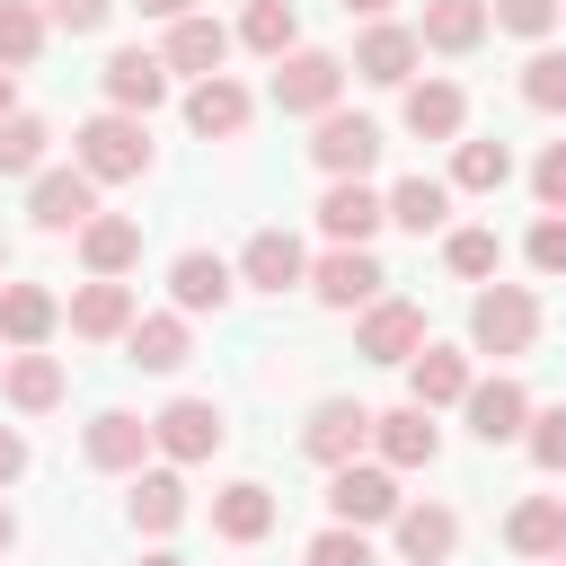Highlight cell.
I'll return each mask as SVG.
<instances>
[{
    "label": "cell",
    "mask_w": 566,
    "mask_h": 566,
    "mask_svg": "<svg viewBox=\"0 0 566 566\" xmlns=\"http://www.w3.org/2000/svg\"><path fill=\"white\" fill-rule=\"evenodd\" d=\"M71 159L97 177V186H133V177H150V124L142 115H88L80 133H71Z\"/></svg>",
    "instance_id": "obj_1"
},
{
    "label": "cell",
    "mask_w": 566,
    "mask_h": 566,
    "mask_svg": "<svg viewBox=\"0 0 566 566\" xmlns=\"http://www.w3.org/2000/svg\"><path fill=\"white\" fill-rule=\"evenodd\" d=\"M469 345L478 354H531L539 345V292L531 283H486L478 301H469Z\"/></svg>",
    "instance_id": "obj_2"
},
{
    "label": "cell",
    "mask_w": 566,
    "mask_h": 566,
    "mask_svg": "<svg viewBox=\"0 0 566 566\" xmlns=\"http://www.w3.org/2000/svg\"><path fill=\"white\" fill-rule=\"evenodd\" d=\"M27 221L44 230V239H80L88 221H97V177L71 159V168H44V177H27Z\"/></svg>",
    "instance_id": "obj_3"
},
{
    "label": "cell",
    "mask_w": 566,
    "mask_h": 566,
    "mask_svg": "<svg viewBox=\"0 0 566 566\" xmlns=\"http://www.w3.org/2000/svg\"><path fill=\"white\" fill-rule=\"evenodd\" d=\"M345 71H354V62H336V53L301 44V53H283V62H274V106L318 124V115H336V97H345Z\"/></svg>",
    "instance_id": "obj_4"
},
{
    "label": "cell",
    "mask_w": 566,
    "mask_h": 566,
    "mask_svg": "<svg viewBox=\"0 0 566 566\" xmlns=\"http://www.w3.org/2000/svg\"><path fill=\"white\" fill-rule=\"evenodd\" d=\"M150 442H159L168 469H195V460H212V451L230 442V416H221L212 398H168V407L150 416Z\"/></svg>",
    "instance_id": "obj_5"
},
{
    "label": "cell",
    "mask_w": 566,
    "mask_h": 566,
    "mask_svg": "<svg viewBox=\"0 0 566 566\" xmlns=\"http://www.w3.org/2000/svg\"><path fill=\"white\" fill-rule=\"evenodd\" d=\"M398 469H380V460H345V469H327V513L345 522V531H371V522H398Z\"/></svg>",
    "instance_id": "obj_6"
},
{
    "label": "cell",
    "mask_w": 566,
    "mask_h": 566,
    "mask_svg": "<svg viewBox=\"0 0 566 566\" xmlns=\"http://www.w3.org/2000/svg\"><path fill=\"white\" fill-rule=\"evenodd\" d=\"M150 451H159V442H150V416H133V407H97L88 433H80V460L106 469V478H142Z\"/></svg>",
    "instance_id": "obj_7"
},
{
    "label": "cell",
    "mask_w": 566,
    "mask_h": 566,
    "mask_svg": "<svg viewBox=\"0 0 566 566\" xmlns=\"http://www.w3.org/2000/svg\"><path fill=\"white\" fill-rule=\"evenodd\" d=\"M424 345H433V336H424V310H416V301H389V292H380V301L363 310V327H354V354H363V363H398V371H407Z\"/></svg>",
    "instance_id": "obj_8"
},
{
    "label": "cell",
    "mask_w": 566,
    "mask_h": 566,
    "mask_svg": "<svg viewBox=\"0 0 566 566\" xmlns=\"http://www.w3.org/2000/svg\"><path fill=\"white\" fill-rule=\"evenodd\" d=\"M310 159H318V177L336 186V177H371V159H380V124L371 115H318V133H310Z\"/></svg>",
    "instance_id": "obj_9"
},
{
    "label": "cell",
    "mask_w": 566,
    "mask_h": 566,
    "mask_svg": "<svg viewBox=\"0 0 566 566\" xmlns=\"http://www.w3.org/2000/svg\"><path fill=\"white\" fill-rule=\"evenodd\" d=\"M380 256L371 248H327V256H310V292H318V310H371L380 301Z\"/></svg>",
    "instance_id": "obj_10"
},
{
    "label": "cell",
    "mask_w": 566,
    "mask_h": 566,
    "mask_svg": "<svg viewBox=\"0 0 566 566\" xmlns=\"http://www.w3.org/2000/svg\"><path fill=\"white\" fill-rule=\"evenodd\" d=\"M460 416H469V433H478L486 451H495V442H522V433H531V389H522L513 371H495V380H469Z\"/></svg>",
    "instance_id": "obj_11"
},
{
    "label": "cell",
    "mask_w": 566,
    "mask_h": 566,
    "mask_svg": "<svg viewBox=\"0 0 566 566\" xmlns=\"http://www.w3.org/2000/svg\"><path fill=\"white\" fill-rule=\"evenodd\" d=\"M363 442H371V407H363V398H318V407H310V424H301V451H310L318 469L363 460Z\"/></svg>",
    "instance_id": "obj_12"
},
{
    "label": "cell",
    "mask_w": 566,
    "mask_h": 566,
    "mask_svg": "<svg viewBox=\"0 0 566 566\" xmlns=\"http://www.w3.org/2000/svg\"><path fill=\"white\" fill-rule=\"evenodd\" d=\"M416 62H424V35L398 27V18H380V27L354 35V80H371V88H407Z\"/></svg>",
    "instance_id": "obj_13"
},
{
    "label": "cell",
    "mask_w": 566,
    "mask_h": 566,
    "mask_svg": "<svg viewBox=\"0 0 566 566\" xmlns=\"http://www.w3.org/2000/svg\"><path fill=\"white\" fill-rule=\"evenodd\" d=\"M97 80H106V106H115V115H142V124H150V106L168 97V80H177V71H168L159 53H142V44H124V53H106V71H97Z\"/></svg>",
    "instance_id": "obj_14"
},
{
    "label": "cell",
    "mask_w": 566,
    "mask_h": 566,
    "mask_svg": "<svg viewBox=\"0 0 566 566\" xmlns=\"http://www.w3.org/2000/svg\"><path fill=\"white\" fill-rule=\"evenodd\" d=\"M380 221H389V195H371L363 177H336V186L318 195V230H327V248H371Z\"/></svg>",
    "instance_id": "obj_15"
},
{
    "label": "cell",
    "mask_w": 566,
    "mask_h": 566,
    "mask_svg": "<svg viewBox=\"0 0 566 566\" xmlns=\"http://www.w3.org/2000/svg\"><path fill=\"white\" fill-rule=\"evenodd\" d=\"M230 292H239V265H230V256H212V248H186V256L168 265V301H177L186 318H203V310L221 318V310H230Z\"/></svg>",
    "instance_id": "obj_16"
},
{
    "label": "cell",
    "mask_w": 566,
    "mask_h": 566,
    "mask_svg": "<svg viewBox=\"0 0 566 566\" xmlns=\"http://www.w3.org/2000/svg\"><path fill=\"white\" fill-rule=\"evenodd\" d=\"M248 115H256V97H248L230 71L186 88V133H195V142H239V133H248Z\"/></svg>",
    "instance_id": "obj_17"
},
{
    "label": "cell",
    "mask_w": 566,
    "mask_h": 566,
    "mask_svg": "<svg viewBox=\"0 0 566 566\" xmlns=\"http://www.w3.org/2000/svg\"><path fill=\"white\" fill-rule=\"evenodd\" d=\"M398 124H407L416 142H460V124H469V88H460V80H407Z\"/></svg>",
    "instance_id": "obj_18"
},
{
    "label": "cell",
    "mask_w": 566,
    "mask_h": 566,
    "mask_svg": "<svg viewBox=\"0 0 566 566\" xmlns=\"http://www.w3.org/2000/svg\"><path fill=\"white\" fill-rule=\"evenodd\" d=\"M239 283H248V292H274V301H283L292 283H310V248H301L292 230H256V239L239 248Z\"/></svg>",
    "instance_id": "obj_19"
},
{
    "label": "cell",
    "mask_w": 566,
    "mask_h": 566,
    "mask_svg": "<svg viewBox=\"0 0 566 566\" xmlns=\"http://www.w3.org/2000/svg\"><path fill=\"white\" fill-rule=\"evenodd\" d=\"M71 336H88V345H106V336H133V318H142V301H133V283H106V274H88L80 292H71Z\"/></svg>",
    "instance_id": "obj_20"
},
{
    "label": "cell",
    "mask_w": 566,
    "mask_h": 566,
    "mask_svg": "<svg viewBox=\"0 0 566 566\" xmlns=\"http://www.w3.org/2000/svg\"><path fill=\"white\" fill-rule=\"evenodd\" d=\"M371 451H380V469H433V451H442V424L407 398V407H389V416H371Z\"/></svg>",
    "instance_id": "obj_21"
},
{
    "label": "cell",
    "mask_w": 566,
    "mask_h": 566,
    "mask_svg": "<svg viewBox=\"0 0 566 566\" xmlns=\"http://www.w3.org/2000/svg\"><path fill=\"white\" fill-rule=\"evenodd\" d=\"M53 327H62V301L44 283H0V345L9 354H44Z\"/></svg>",
    "instance_id": "obj_22"
},
{
    "label": "cell",
    "mask_w": 566,
    "mask_h": 566,
    "mask_svg": "<svg viewBox=\"0 0 566 566\" xmlns=\"http://www.w3.org/2000/svg\"><path fill=\"white\" fill-rule=\"evenodd\" d=\"M389 539H398L407 566H451V548H460V513H451V504H398Z\"/></svg>",
    "instance_id": "obj_23"
},
{
    "label": "cell",
    "mask_w": 566,
    "mask_h": 566,
    "mask_svg": "<svg viewBox=\"0 0 566 566\" xmlns=\"http://www.w3.org/2000/svg\"><path fill=\"white\" fill-rule=\"evenodd\" d=\"M159 62H168V71H186V80H221V62H230V27L195 9V18H177V27H168Z\"/></svg>",
    "instance_id": "obj_24"
},
{
    "label": "cell",
    "mask_w": 566,
    "mask_h": 566,
    "mask_svg": "<svg viewBox=\"0 0 566 566\" xmlns=\"http://www.w3.org/2000/svg\"><path fill=\"white\" fill-rule=\"evenodd\" d=\"M504 548L513 557H566V495H522L513 513H504Z\"/></svg>",
    "instance_id": "obj_25"
},
{
    "label": "cell",
    "mask_w": 566,
    "mask_h": 566,
    "mask_svg": "<svg viewBox=\"0 0 566 566\" xmlns=\"http://www.w3.org/2000/svg\"><path fill=\"white\" fill-rule=\"evenodd\" d=\"M486 27H495V9L486 0H424V18H416V35H424V53H478L486 44Z\"/></svg>",
    "instance_id": "obj_26"
},
{
    "label": "cell",
    "mask_w": 566,
    "mask_h": 566,
    "mask_svg": "<svg viewBox=\"0 0 566 566\" xmlns=\"http://www.w3.org/2000/svg\"><path fill=\"white\" fill-rule=\"evenodd\" d=\"M80 265L106 274V283H124V274L142 265V221H133V212H97V221L80 230Z\"/></svg>",
    "instance_id": "obj_27"
},
{
    "label": "cell",
    "mask_w": 566,
    "mask_h": 566,
    "mask_svg": "<svg viewBox=\"0 0 566 566\" xmlns=\"http://www.w3.org/2000/svg\"><path fill=\"white\" fill-rule=\"evenodd\" d=\"M469 380H478V371H469V354H460V345H424V354L407 363V398H416L424 416H433V407H460V398H469Z\"/></svg>",
    "instance_id": "obj_28"
},
{
    "label": "cell",
    "mask_w": 566,
    "mask_h": 566,
    "mask_svg": "<svg viewBox=\"0 0 566 566\" xmlns=\"http://www.w3.org/2000/svg\"><path fill=\"white\" fill-rule=\"evenodd\" d=\"M212 531H221L230 548H256V539L274 531V486H256V478H230V486L212 495Z\"/></svg>",
    "instance_id": "obj_29"
},
{
    "label": "cell",
    "mask_w": 566,
    "mask_h": 566,
    "mask_svg": "<svg viewBox=\"0 0 566 566\" xmlns=\"http://www.w3.org/2000/svg\"><path fill=\"white\" fill-rule=\"evenodd\" d=\"M186 354H195L186 310H150V318H133V336H124V363H133V371H177Z\"/></svg>",
    "instance_id": "obj_30"
},
{
    "label": "cell",
    "mask_w": 566,
    "mask_h": 566,
    "mask_svg": "<svg viewBox=\"0 0 566 566\" xmlns=\"http://www.w3.org/2000/svg\"><path fill=\"white\" fill-rule=\"evenodd\" d=\"M62 389H71V380H62L53 354H9V363H0V398H9L18 416H53Z\"/></svg>",
    "instance_id": "obj_31"
},
{
    "label": "cell",
    "mask_w": 566,
    "mask_h": 566,
    "mask_svg": "<svg viewBox=\"0 0 566 566\" xmlns=\"http://www.w3.org/2000/svg\"><path fill=\"white\" fill-rule=\"evenodd\" d=\"M124 522L150 531V539H168V531L186 522V478H177V469H142L133 495H124Z\"/></svg>",
    "instance_id": "obj_32"
},
{
    "label": "cell",
    "mask_w": 566,
    "mask_h": 566,
    "mask_svg": "<svg viewBox=\"0 0 566 566\" xmlns=\"http://www.w3.org/2000/svg\"><path fill=\"white\" fill-rule=\"evenodd\" d=\"M389 221L416 230V239L442 230V221H451V177H398V186H389Z\"/></svg>",
    "instance_id": "obj_33"
},
{
    "label": "cell",
    "mask_w": 566,
    "mask_h": 566,
    "mask_svg": "<svg viewBox=\"0 0 566 566\" xmlns=\"http://www.w3.org/2000/svg\"><path fill=\"white\" fill-rule=\"evenodd\" d=\"M44 44H53L44 9H35V0H0V71H35Z\"/></svg>",
    "instance_id": "obj_34"
},
{
    "label": "cell",
    "mask_w": 566,
    "mask_h": 566,
    "mask_svg": "<svg viewBox=\"0 0 566 566\" xmlns=\"http://www.w3.org/2000/svg\"><path fill=\"white\" fill-rule=\"evenodd\" d=\"M239 44H248V53H265V62L301 53V18H292V0H248V18H239Z\"/></svg>",
    "instance_id": "obj_35"
},
{
    "label": "cell",
    "mask_w": 566,
    "mask_h": 566,
    "mask_svg": "<svg viewBox=\"0 0 566 566\" xmlns=\"http://www.w3.org/2000/svg\"><path fill=\"white\" fill-rule=\"evenodd\" d=\"M504 177H513L504 142H460L451 150V195H504Z\"/></svg>",
    "instance_id": "obj_36"
},
{
    "label": "cell",
    "mask_w": 566,
    "mask_h": 566,
    "mask_svg": "<svg viewBox=\"0 0 566 566\" xmlns=\"http://www.w3.org/2000/svg\"><path fill=\"white\" fill-rule=\"evenodd\" d=\"M44 150H53V124L18 106V115L0 124V177H44Z\"/></svg>",
    "instance_id": "obj_37"
},
{
    "label": "cell",
    "mask_w": 566,
    "mask_h": 566,
    "mask_svg": "<svg viewBox=\"0 0 566 566\" xmlns=\"http://www.w3.org/2000/svg\"><path fill=\"white\" fill-rule=\"evenodd\" d=\"M442 265H451L460 283H495L504 239H495V230H442Z\"/></svg>",
    "instance_id": "obj_38"
},
{
    "label": "cell",
    "mask_w": 566,
    "mask_h": 566,
    "mask_svg": "<svg viewBox=\"0 0 566 566\" xmlns=\"http://www.w3.org/2000/svg\"><path fill=\"white\" fill-rule=\"evenodd\" d=\"M522 106H531V115H566V53H557V44H531V62H522Z\"/></svg>",
    "instance_id": "obj_39"
},
{
    "label": "cell",
    "mask_w": 566,
    "mask_h": 566,
    "mask_svg": "<svg viewBox=\"0 0 566 566\" xmlns=\"http://www.w3.org/2000/svg\"><path fill=\"white\" fill-rule=\"evenodd\" d=\"M486 9H495V27L522 35V44H548L557 18H566V0H486Z\"/></svg>",
    "instance_id": "obj_40"
},
{
    "label": "cell",
    "mask_w": 566,
    "mask_h": 566,
    "mask_svg": "<svg viewBox=\"0 0 566 566\" xmlns=\"http://www.w3.org/2000/svg\"><path fill=\"white\" fill-rule=\"evenodd\" d=\"M522 451H531V469H566V407H531V433H522Z\"/></svg>",
    "instance_id": "obj_41"
},
{
    "label": "cell",
    "mask_w": 566,
    "mask_h": 566,
    "mask_svg": "<svg viewBox=\"0 0 566 566\" xmlns=\"http://www.w3.org/2000/svg\"><path fill=\"white\" fill-rule=\"evenodd\" d=\"M522 256L557 283V274H566V212H539V221H531V239H522Z\"/></svg>",
    "instance_id": "obj_42"
},
{
    "label": "cell",
    "mask_w": 566,
    "mask_h": 566,
    "mask_svg": "<svg viewBox=\"0 0 566 566\" xmlns=\"http://www.w3.org/2000/svg\"><path fill=\"white\" fill-rule=\"evenodd\" d=\"M310 566H380V557H371V539H363V531H345V522H327V531L310 539Z\"/></svg>",
    "instance_id": "obj_43"
},
{
    "label": "cell",
    "mask_w": 566,
    "mask_h": 566,
    "mask_svg": "<svg viewBox=\"0 0 566 566\" xmlns=\"http://www.w3.org/2000/svg\"><path fill=\"white\" fill-rule=\"evenodd\" d=\"M35 9H44L53 35H97V27L115 18V0H35Z\"/></svg>",
    "instance_id": "obj_44"
},
{
    "label": "cell",
    "mask_w": 566,
    "mask_h": 566,
    "mask_svg": "<svg viewBox=\"0 0 566 566\" xmlns=\"http://www.w3.org/2000/svg\"><path fill=\"white\" fill-rule=\"evenodd\" d=\"M531 195H539V212H566V142H548L531 159Z\"/></svg>",
    "instance_id": "obj_45"
},
{
    "label": "cell",
    "mask_w": 566,
    "mask_h": 566,
    "mask_svg": "<svg viewBox=\"0 0 566 566\" xmlns=\"http://www.w3.org/2000/svg\"><path fill=\"white\" fill-rule=\"evenodd\" d=\"M18 478H27V433L0 424V486H18Z\"/></svg>",
    "instance_id": "obj_46"
},
{
    "label": "cell",
    "mask_w": 566,
    "mask_h": 566,
    "mask_svg": "<svg viewBox=\"0 0 566 566\" xmlns=\"http://www.w3.org/2000/svg\"><path fill=\"white\" fill-rule=\"evenodd\" d=\"M142 18H159V27H177V18H195V0H133Z\"/></svg>",
    "instance_id": "obj_47"
},
{
    "label": "cell",
    "mask_w": 566,
    "mask_h": 566,
    "mask_svg": "<svg viewBox=\"0 0 566 566\" xmlns=\"http://www.w3.org/2000/svg\"><path fill=\"white\" fill-rule=\"evenodd\" d=\"M389 9H398V0H345V18H363V27H380Z\"/></svg>",
    "instance_id": "obj_48"
},
{
    "label": "cell",
    "mask_w": 566,
    "mask_h": 566,
    "mask_svg": "<svg viewBox=\"0 0 566 566\" xmlns=\"http://www.w3.org/2000/svg\"><path fill=\"white\" fill-rule=\"evenodd\" d=\"M18 115V71H0V124Z\"/></svg>",
    "instance_id": "obj_49"
},
{
    "label": "cell",
    "mask_w": 566,
    "mask_h": 566,
    "mask_svg": "<svg viewBox=\"0 0 566 566\" xmlns=\"http://www.w3.org/2000/svg\"><path fill=\"white\" fill-rule=\"evenodd\" d=\"M9 539H18V513H9V504H0V557H9Z\"/></svg>",
    "instance_id": "obj_50"
},
{
    "label": "cell",
    "mask_w": 566,
    "mask_h": 566,
    "mask_svg": "<svg viewBox=\"0 0 566 566\" xmlns=\"http://www.w3.org/2000/svg\"><path fill=\"white\" fill-rule=\"evenodd\" d=\"M142 566H186V557H177V548H150V557H142Z\"/></svg>",
    "instance_id": "obj_51"
},
{
    "label": "cell",
    "mask_w": 566,
    "mask_h": 566,
    "mask_svg": "<svg viewBox=\"0 0 566 566\" xmlns=\"http://www.w3.org/2000/svg\"><path fill=\"white\" fill-rule=\"evenodd\" d=\"M0 283H9V239H0Z\"/></svg>",
    "instance_id": "obj_52"
},
{
    "label": "cell",
    "mask_w": 566,
    "mask_h": 566,
    "mask_svg": "<svg viewBox=\"0 0 566 566\" xmlns=\"http://www.w3.org/2000/svg\"><path fill=\"white\" fill-rule=\"evenodd\" d=\"M548 566H566V557H548Z\"/></svg>",
    "instance_id": "obj_53"
},
{
    "label": "cell",
    "mask_w": 566,
    "mask_h": 566,
    "mask_svg": "<svg viewBox=\"0 0 566 566\" xmlns=\"http://www.w3.org/2000/svg\"><path fill=\"white\" fill-rule=\"evenodd\" d=\"M0 363H9V354H0Z\"/></svg>",
    "instance_id": "obj_54"
}]
</instances>
